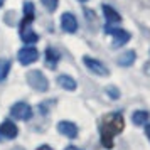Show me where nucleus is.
<instances>
[{"label":"nucleus","instance_id":"1a4fd4ad","mask_svg":"<svg viewBox=\"0 0 150 150\" xmlns=\"http://www.w3.org/2000/svg\"><path fill=\"white\" fill-rule=\"evenodd\" d=\"M57 132L68 138H76L78 137V127L73 122H59L57 123Z\"/></svg>","mask_w":150,"mask_h":150},{"label":"nucleus","instance_id":"b1692460","mask_svg":"<svg viewBox=\"0 0 150 150\" xmlns=\"http://www.w3.org/2000/svg\"><path fill=\"white\" fill-rule=\"evenodd\" d=\"M79 2H88V0H79Z\"/></svg>","mask_w":150,"mask_h":150},{"label":"nucleus","instance_id":"423d86ee","mask_svg":"<svg viewBox=\"0 0 150 150\" xmlns=\"http://www.w3.org/2000/svg\"><path fill=\"white\" fill-rule=\"evenodd\" d=\"M10 115L14 116L15 120H29L32 116V108L29 106L27 103H15L12 110H10Z\"/></svg>","mask_w":150,"mask_h":150},{"label":"nucleus","instance_id":"2eb2a0df","mask_svg":"<svg viewBox=\"0 0 150 150\" xmlns=\"http://www.w3.org/2000/svg\"><path fill=\"white\" fill-rule=\"evenodd\" d=\"M132 120H133L135 125H143V123L149 122V113H147V111H143V110H138V111L133 113Z\"/></svg>","mask_w":150,"mask_h":150},{"label":"nucleus","instance_id":"5701e85b","mask_svg":"<svg viewBox=\"0 0 150 150\" xmlns=\"http://www.w3.org/2000/svg\"><path fill=\"white\" fill-rule=\"evenodd\" d=\"M4 2H5V0H0V7H2V5H4Z\"/></svg>","mask_w":150,"mask_h":150},{"label":"nucleus","instance_id":"4468645a","mask_svg":"<svg viewBox=\"0 0 150 150\" xmlns=\"http://www.w3.org/2000/svg\"><path fill=\"white\" fill-rule=\"evenodd\" d=\"M135 51H127V52H123L120 57H118V64L120 66H123V68H128V66H132L133 62H135Z\"/></svg>","mask_w":150,"mask_h":150},{"label":"nucleus","instance_id":"ddd939ff","mask_svg":"<svg viewBox=\"0 0 150 150\" xmlns=\"http://www.w3.org/2000/svg\"><path fill=\"white\" fill-rule=\"evenodd\" d=\"M57 83H59V86L64 89H68V91H74L76 89V81L68 74H61L57 78Z\"/></svg>","mask_w":150,"mask_h":150},{"label":"nucleus","instance_id":"9b49d317","mask_svg":"<svg viewBox=\"0 0 150 150\" xmlns=\"http://www.w3.org/2000/svg\"><path fill=\"white\" fill-rule=\"evenodd\" d=\"M103 14H105V19L108 24H120L122 22V15L110 5H103Z\"/></svg>","mask_w":150,"mask_h":150},{"label":"nucleus","instance_id":"39448f33","mask_svg":"<svg viewBox=\"0 0 150 150\" xmlns=\"http://www.w3.org/2000/svg\"><path fill=\"white\" fill-rule=\"evenodd\" d=\"M106 32L108 34L113 35V47H122V46H125L127 42L130 41V32H127L125 29H111V27H106Z\"/></svg>","mask_w":150,"mask_h":150},{"label":"nucleus","instance_id":"6ab92c4d","mask_svg":"<svg viewBox=\"0 0 150 150\" xmlns=\"http://www.w3.org/2000/svg\"><path fill=\"white\" fill-rule=\"evenodd\" d=\"M106 93H108L110 98H113V100H118V98H120V91L116 88H113V86H108V88H106Z\"/></svg>","mask_w":150,"mask_h":150},{"label":"nucleus","instance_id":"412c9836","mask_svg":"<svg viewBox=\"0 0 150 150\" xmlns=\"http://www.w3.org/2000/svg\"><path fill=\"white\" fill-rule=\"evenodd\" d=\"M145 135H147V138L150 140V125H147V127H145Z\"/></svg>","mask_w":150,"mask_h":150},{"label":"nucleus","instance_id":"7ed1b4c3","mask_svg":"<svg viewBox=\"0 0 150 150\" xmlns=\"http://www.w3.org/2000/svg\"><path fill=\"white\" fill-rule=\"evenodd\" d=\"M30 24H32V19H27V17L21 24V37L25 44H34V42L39 41V35L30 29Z\"/></svg>","mask_w":150,"mask_h":150},{"label":"nucleus","instance_id":"dca6fc26","mask_svg":"<svg viewBox=\"0 0 150 150\" xmlns=\"http://www.w3.org/2000/svg\"><path fill=\"white\" fill-rule=\"evenodd\" d=\"M8 71H10V61L8 59H0V83L7 79Z\"/></svg>","mask_w":150,"mask_h":150},{"label":"nucleus","instance_id":"aec40b11","mask_svg":"<svg viewBox=\"0 0 150 150\" xmlns=\"http://www.w3.org/2000/svg\"><path fill=\"white\" fill-rule=\"evenodd\" d=\"M37 150H54V149H51L49 145H41V147H37Z\"/></svg>","mask_w":150,"mask_h":150},{"label":"nucleus","instance_id":"6e6552de","mask_svg":"<svg viewBox=\"0 0 150 150\" xmlns=\"http://www.w3.org/2000/svg\"><path fill=\"white\" fill-rule=\"evenodd\" d=\"M61 27H62V30H66L69 34L76 32L78 30V21H76V17L73 14H69V12L62 14L61 15Z\"/></svg>","mask_w":150,"mask_h":150},{"label":"nucleus","instance_id":"f3484780","mask_svg":"<svg viewBox=\"0 0 150 150\" xmlns=\"http://www.w3.org/2000/svg\"><path fill=\"white\" fill-rule=\"evenodd\" d=\"M24 14L27 19H34V4L32 2H24Z\"/></svg>","mask_w":150,"mask_h":150},{"label":"nucleus","instance_id":"f03ea898","mask_svg":"<svg viewBox=\"0 0 150 150\" xmlns=\"http://www.w3.org/2000/svg\"><path fill=\"white\" fill-rule=\"evenodd\" d=\"M25 78H27L29 86H30V88H34L35 91H47L49 81H47V78L42 74L41 71H37V69H34V71H29Z\"/></svg>","mask_w":150,"mask_h":150},{"label":"nucleus","instance_id":"f8f14e48","mask_svg":"<svg viewBox=\"0 0 150 150\" xmlns=\"http://www.w3.org/2000/svg\"><path fill=\"white\" fill-rule=\"evenodd\" d=\"M59 61V52L52 47H47L46 49V64H47L49 69H54L56 64Z\"/></svg>","mask_w":150,"mask_h":150},{"label":"nucleus","instance_id":"20e7f679","mask_svg":"<svg viewBox=\"0 0 150 150\" xmlns=\"http://www.w3.org/2000/svg\"><path fill=\"white\" fill-rule=\"evenodd\" d=\"M83 62H84V66H86L91 73H95V74H98V76H108L110 74L108 68H106L101 61H98V59H93V57H89V56H84V57H83Z\"/></svg>","mask_w":150,"mask_h":150},{"label":"nucleus","instance_id":"f257e3e1","mask_svg":"<svg viewBox=\"0 0 150 150\" xmlns=\"http://www.w3.org/2000/svg\"><path fill=\"white\" fill-rule=\"evenodd\" d=\"M125 127V120L120 113H110L103 116L100 123V135H101V143L106 149L113 147V137L118 135Z\"/></svg>","mask_w":150,"mask_h":150},{"label":"nucleus","instance_id":"a211bd4d","mask_svg":"<svg viewBox=\"0 0 150 150\" xmlns=\"http://www.w3.org/2000/svg\"><path fill=\"white\" fill-rule=\"evenodd\" d=\"M57 2H59V0H42L44 7L47 8L49 12H54V10H56V7H57Z\"/></svg>","mask_w":150,"mask_h":150},{"label":"nucleus","instance_id":"0eeeda50","mask_svg":"<svg viewBox=\"0 0 150 150\" xmlns=\"http://www.w3.org/2000/svg\"><path fill=\"white\" fill-rule=\"evenodd\" d=\"M37 59H39V51L35 47L27 46V47H22L21 51H19V61H21V64H24V66L32 64V62H35Z\"/></svg>","mask_w":150,"mask_h":150},{"label":"nucleus","instance_id":"9d476101","mask_svg":"<svg viewBox=\"0 0 150 150\" xmlns=\"http://www.w3.org/2000/svg\"><path fill=\"white\" fill-rule=\"evenodd\" d=\"M0 133L5 138H15L17 133H19V128L15 127L14 122H4L0 125Z\"/></svg>","mask_w":150,"mask_h":150},{"label":"nucleus","instance_id":"4be33fe9","mask_svg":"<svg viewBox=\"0 0 150 150\" xmlns=\"http://www.w3.org/2000/svg\"><path fill=\"white\" fill-rule=\"evenodd\" d=\"M64 150H81V149H78V147H74V145H69V147H66Z\"/></svg>","mask_w":150,"mask_h":150}]
</instances>
